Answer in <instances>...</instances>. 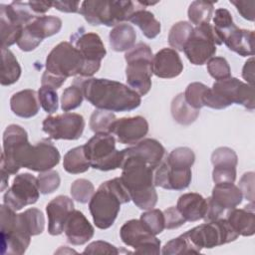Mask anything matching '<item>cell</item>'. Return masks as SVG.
<instances>
[{
	"mask_svg": "<svg viewBox=\"0 0 255 255\" xmlns=\"http://www.w3.org/2000/svg\"><path fill=\"white\" fill-rule=\"evenodd\" d=\"M84 98L99 110L109 112H130L140 106L141 97L128 86L108 79L79 77L74 80Z\"/></svg>",
	"mask_w": 255,
	"mask_h": 255,
	"instance_id": "6da1fadb",
	"label": "cell"
},
{
	"mask_svg": "<svg viewBox=\"0 0 255 255\" xmlns=\"http://www.w3.org/2000/svg\"><path fill=\"white\" fill-rule=\"evenodd\" d=\"M124 162L121 180L133 203L142 210L152 209L157 202L153 183L154 168L138 156L128 154L123 149Z\"/></svg>",
	"mask_w": 255,
	"mask_h": 255,
	"instance_id": "7a4b0ae2",
	"label": "cell"
},
{
	"mask_svg": "<svg viewBox=\"0 0 255 255\" xmlns=\"http://www.w3.org/2000/svg\"><path fill=\"white\" fill-rule=\"evenodd\" d=\"M130 196L120 177L103 182L89 201V209L95 225L110 228L118 217L121 205L129 202Z\"/></svg>",
	"mask_w": 255,
	"mask_h": 255,
	"instance_id": "3957f363",
	"label": "cell"
},
{
	"mask_svg": "<svg viewBox=\"0 0 255 255\" xmlns=\"http://www.w3.org/2000/svg\"><path fill=\"white\" fill-rule=\"evenodd\" d=\"M232 104L241 105L253 111L255 107L253 86L230 77L216 81L212 88H208L203 98V106L215 110L225 109Z\"/></svg>",
	"mask_w": 255,
	"mask_h": 255,
	"instance_id": "277c9868",
	"label": "cell"
},
{
	"mask_svg": "<svg viewBox=\"0 0 255 255\" xmlns=\"http://www.w3.org/2000/svg\"><path fill=\"white\" fill-rule=\"evenodd\" d=\"M135 5L136 3L129 0H88L82 2L79 13L92 26L115 27L128 20L129 16L139 9L135 8Z\"/></svg>",
	"mask_w": 255,
	"mask_h": 255,
	"instance_id": "5b68a950",
	"label": "cell"
},
{
	"mask_svg": "<svg viewBox=\"0 0 255 255\" xmlns=\"http://www.w3.org/2000/svg\"><path fill=\"white\" fill-rule=\"evenodd\" d=\"M152 51L145 43H137L126 52V78L128 86L140 97L145 96L151 88Z\"/></svg>",
	"mask_w": 255,
	"mask_h": 255,
	"instance_id": "8992f818",
	"label": "cell"
},
{
	"mask_svg": "<svg viewBox=\"0 0 255 255\" xmlns=\"http://www.w3.org/2000/svg\"><path fill=\"white\" fill-rule=\"evenodd\" d=\"M1 252L2 254H24L31 242V233L22 213L1 205Z\"/></svg>",
	"mask_w": 255,
	"mask_h": 255,
	"instance_id": "52a82bcc",
	"label": "cell"
},
{
	"mask_svg": "<svg viewBox=\"0 0 255 255\" xmlns=\"http://www.w3.org/2000/svg\"><path fill=\"white\" fill-rule=\"evenodd\" d=\"M84 151L91 167L102 171L121 168L124 162L123 150L116 148V138L110 132L95 133L84 144Z\"/></svg>",
	"mask_w": 255,
	"mask_h": 255,
	"instance_id": "ba28073f",
	"label": "cell"
},
{
	"mask_svg": "<svg viewBox=\"0 0 255 255\" xmlns=\"http://www.w3.org/2000/svg\"><path fill=\"white\" fill-rule=\"evenodd\" d=\"M184 235L198 253L203 248L211 249L232 242L239 236L226 218H219L195 226L186 231Z\"/></svg>",
	"mask_w": 255,
	"mask_h": 255,
	"instance_id": "9c48e42d",
	"label": "cell"
},
{
	"mask_svg": "<svg viewBox=\"0 0 255 255\" xmlns=\"http://www.w3.org/2000/svg\"><path fill=\"white\" fill-rule=\"evenodd\" d=\"M30 145L28 133L21 126H8L3 133L1 169H4L9 174H16L23 167Z\"/></svg>",
	"mask_w": 255,
	"mask_h": 255,
	"instance_id": "30bf717a",
	"label": "cell"
},
{
	"mask_svg": "<svg viewBox=\"0 0 255 255\" xmlns=\"http://www.w3.org/2000/svg\"><path fill=\"white\" fill-rule=\"evenodd\" d=\"M46 72L63 80L81 76L84 60L78 49L69 42H61L49 53L45 63Z\"/></svg>",
	"mask_w": 255,
	"mask_h": 255,
	"instance_id": "8fae6325",
	"label": "cell"
},
{
	"mask_svg": "<svg viewBox=\"0 0 255 255\" xmlns=\"http://www.w3.org/2000/svg\"><path fill=\"white\" fill-rule=\"evenodd\" d=\"M221 44L222 42L213 26L205 23L193 28L183 48V52L191 64L201 66L206 64L215 55L216 46Z\"/></svg>",
	"mask_w": 255,
	"mask_h": 255,
	"instance_id": "7c38bea8",
	"label": "cell"
},
{
	"mask_svg": "<svg viewBox=\"0 0 255 255\" xmlns=\"http://www.w3.org/2000/svg\"><path fill=\"white\" fill-rule=\"evenodd\" d=\"M122 241L138 254H159L160 241L140 219L127 221L120 230Z\"/></svg>",
	"mask_w": 255,
	"mask_h": 255,
	"instance_id": "4fadbf2b",
	"label": "cell"
},
{
	"mask_svg": "<svg viewBox=\"0 0 255 255\" xmlns=\"http://www.w3.org/2000/svg\"><path fill=\"white\" fill-rule=\"evenodd\" d=\"M86 123L82 115L64 113L49 116L42 123V129L52 139H79L84 131Z\"/></svg>",
	"mask_w": 255,
	"mask_h": 255,
	"instance_id": "5bb4252c",
	"label": "cell"
},
{
	"mask_svg": "<svg viewBox=\"0 0 255 255\" xmlns=\"http://www.w3.org/2000/svg\"><path fill=\"white\" fill-rule=\"evenodd\" d=\"M39 196L37 177L24 172L15 176L12 185L4 193L3 203L14 211H18L27 205L36 203Z\"/></svg>",
	"mask_w": 255,
	"mask_h": 255,
	"instance_id": "9a60e30c",
	"label": "cell"
},
{
	"mask_svg": "<svg viewBox=\"0 0 255 255\" xmlns=\"http://www.w3.org/2000/svg\"><path fill=\"white\" fill-rule=\"evenodd\" d=\"M62 20L56 16H38L31 23L26 25L17 41L20 50L30 52L35 50L41 42L60 32Z\"/></svg>",
	"mask_w": 255,
	"mask_h": 255,
	"instance_id": "2e32d148",
	"label": "cell"
},
{
	"mask_svg": "<svg viewBox=\"0 0 255 255\" xmlns=\"http://www.w3.org/2000/svg\"><path fill=\"white\" fill-rule=\"evenodd\" d=\"M75 47L84 60V67L80 77H92L100 70L102 60L107 54L101 37L93 32L82 33L75 39Z\"/></svg>",
	"mask_w": 255,
	"mask_h": 255,
	"instance_id": "e0dca14e",
	"label": "cell"
},
{
	"mask_svg": "<svg viewBox=\"0 0 255 255\" xmlns=\"http://www.w3.org/2000/svg\"><path fill=\"white\" fill-rule=\"evenodd\" d=\"M61 159L58 148L49 140L42 139L29 147L23 167L44 172L55 167Z\"/></svg>",
	"mask_w": 255,
	"mask_h": 255,
	"instance_id": "ac0fdd59",
	"label": "cell"
},
{
	"mask_svg": "<svg viewBox=\"0 0 255 255\" xmlns=\"http://www.w3.org/2000/svg\"><path fill=\"white\" fill-rule=\"evenodd\" d=\"M148 123L141 116L117 119L113 124L110 133L124 144H135L147 134Z\"/></svg>",
	"mask_w": 255,
	"mask_h": 255,
	"instance_id": "d6986e66",
	"label": "cell"
},
{
	"mask_svg": "<svg viewBox=\"0 0 255 255\" xmlns=\"http://www.w3.org/2000/svg\"><path fill=\"white\" fill-rule=\"evenodd\" d=\"M191 168H177L170 166L165 159L154 168L153 183L167 190H183L191 182Z\"/></svg>",
	"mask_w": 255,
	"mask_h": 255,
	"instance_id": "ffe728a7",
	"label": "cell"
},
{
	"mask_svg": "<svg viewBox=\"0 0 255 255\" xmlns=\"http://www.w3.org/2000/svg\"><path fill=\"white\" fill-rule=\"evenodd\" d=\"M211 162L213 164L212 179L215 184L234 183L238 157L232 148L227 146L216 148L211 154Z\"/></svg>",
	"mask_w": 255,
	"mask_h": 255,
	"instance_id": "44dd1931",
	"label": "cell"
},
{
	"mask_svg": "<svg viewBox=\"0 0 255 255\" xmlns=\"http://www.w3.org/2000/svg\"><path fill=\"white\" fill-rule=\"evenodd\" d=\"M74 207L73 200L66 195H58L47 204L48 232L51 235L56 236L64 232L65 222Z\"/></svg>",
	"mask_w": 255,
	"mask_h": 255,
	"instance_id": "7402d4cb",
	"label": "cell"
},
{
	"mask_svg": "<svg viewBox=\"0 0 255 255\" xmlns=\"http://www.w3.org/2000/svg\"><path fill=\"white\" fill-rule=\"evenodd\" d=\"M64 232L72 245H84L93 238L95 229L83 212L74 209L65 222Z\"/></svg>",
	"mask_w": 255,
	"mask_h": 255,
	"instance_id": "603a6c76",
	"label": "cell"
},
{
	"mask_svg": "<svg viewBox=\"0 0 255 255\" xmlns=\"http://www.w3.org/2000/svg\"><path fill=\"white\" fill-rule=\"evenodd\" d=\"M182 61L178 53L171 48L159 50L152 58V74L161 79H172L181 74Z\"/></svg>",
	"mask_w": 255,
	"mask_h": 255,
	"instance_id": "cb8c5ba5",
	"label": "cell"
},
{
	"mask_svg": "<svg viewBox=\"0 0 255 255\" xmlns=\"http://www.w3.org/2000/svg\"><path fill=\"white\" fill-rule=\"evenodd\" d=\"M126 153L138 156L150 166L155 168L164 159L165 148L156 139L143 138L133 146L124 149Z\"/></svg>",
	"mask_w": 255,
	"mask_h": 255,
	"instance_id": "d4e9b609",
	"label": "cell"
},
{
	"mask_svg": "<svg viewBox=\"0 0 255 255\" xmlns=\"http://www.w3.org/2000/svg\"><path fill=\"white\" fill-rule=\"evenodd\" d=\"M226 219L238 235L252 236L255 233L254 202H250L244 208L228 209Z\"/></svg>",
	"mask_w": 255,
	"mask_h": 255,
	"instance_id": "484cf974",
	"label": "cell"
},
{
	"mask_svg": "<svg viewBox=\"0 0 255 255\" xmlns=\"http://www.w3.org/2000/svg\"><path fill=\"white\" fill-rule=\"evenodd\" d=\"M40 106L38 92L31 89L17 92L10 99V108L13 114L24 119L36 116Z\"/></svg>",
	"mask_w": 255,
	"mask_h": 255,
	"instance_id": "4316f807",
	"label": "cell"
},
{
	"mask_svg": "<svg viewBox=\"0 0 255 255\" xmlns=\"http://www.w3.org/2000/svg\"><path fill=\"white\" fill-rule=\"evenodd\" d=\"M176 208L186 222H195L203 219L207 208V200L199 193H184L179 196Z\"/></svg>",
	"mask_w": 255,
	"mask_h": 255,
	"instance_id": "83f0119b",
	"label": "cell"
},
{
	"mask_svg": "<svg viewBox=\"0 0 255 255\" xmlns=\"http://www.w3.org/2000/svg\"><path fill=\"white\" fill-rule=\"evenodd\" d=\"M209 198L216 206L224 211L238 206L242 202L243 196L238 186L234 183H218L214 185Z\"/></svg>",
	"mask_w": 255,
	"mask_h": 255,
	"instance_id": "f1b7e54d",
	"label": "cell"
},
{
	"mask_svg": "<svg viewBox=\"0 0 255 255\" xmlns=\"http://www.w3.org/2000/svg\"><path fill=\"white\" fill-rule=\"evenodd\" d=\"M226 47L242 57L254 55V31L236 27L223 40Z\"/></svg>",
	"mask_w": 255,
	"mask_h": 255,
	"instance_id": "f546056e",
	"label": "cell"
},
{
	"mask_svg": "<svg viewBox=\"0 0 255 255\" xmlns=\"http://www.w3.org/2000/svg\"><path fill=\"white\" fill-rule=\"evenodd\" d=\"M135 40L136 33L133 27L127 23L115 26L109 35L110 46L116 52H128L134 46Z\"/></svg>",
	"mask_w": 255,
	"mask_h": 255,
	"instance_id": "4dcf8cb0",
	"label": "cell"
},
{
	"mask_svg": "<svg viewBox=\"0 0 255 255\" xmlns=\"http://www.w3.org/2000/svg\"><path fill=\"white\" fill-rule=\"evenodd\" d=\"M128 21L136 25L141 30L142 34L148 39H154L161 30L160 22L155 19L151 12L144 8H139L134 11Z\"/></svg>",
	"mask_w": 255,
	"mask_h": 255,
	"instance_id": "1f68e13d",
	"label": "cell"
},
{
	"mask_svg": "<svg viewBox=\"0 0 255 255\" xmlns=\"http://www.w3.org/2000/svg\"><path fill=\"white\" fill-rule=\"evenodd\" d=\"M170 112L173 120L181 126H189L193 124L199 116V110L192 108L185 101L183 93H180L173 98Z\"/></svg>",
	"mask_w": 255,
	"mask_h": 255,
	"instance_id": "d6a6232c",
	"label": "cell"
},
{
	"mask_svg": "<svg viewBox=\"0 0 255 255\" xmlns=\"http://www.w3.org/2000/svg\"><path fill=\"white\" fill-rule=\"evenodd\" d=\"M24 26L15 22L4 10L0 9V32L1 46L8 48L19 40Z\"/></svg>",
	"mask_w": 255,
	"mask_h": 255,
	"instance_id": "836d02e7",
	"label": "cell"
},
{
	"mask_svg": "<svg viewBox=\"0 0 255 255\" xmlns=\"http://www.w3.org/2000/svg\"><path fill=\"white\" fill-rule=\"evenodd\" d=\"M2 54V69H1V85L10 86L15 84L21 76V67L14 56L8 49H1Z\"/></svg>",
	"mask_w": 255,
	"mask_h": 255,
	"instance_id": "e575fe53",
	"label": "cell"
},
{
	"mask_svg": "<svg viewBox=\"0 0 255 255\" xmlns=\"http://www.w3.org/2000/svg\"><path fill=\"white\" fill-rule=\"evenodd\" d=\"M63 167L71 174L86 172L91 167L90 162L85 155L84 145L74 147L66 152L63 159Z\"/></svg>",
	"mask_w": 255,
	"mask_h": 255,
	"instance_id": "d590c367",
	"label": "cell"
},
{
	"mask_svg": "<svg viewBox=\"0 0 255 255\" xmlns=\"http://www.w3.org/2000/svg\"><path fill=\"white\" fill-rule=\"evenodd\" d=\"M193 27L189 22L179 21L172 25L168 34V44L175 51H183V48L189 39Z\"/></svg>",
	"mask_w": 255,
	"mask_h": 255,
	"instance_id": "8d00e7d4",
	"label": "cell"
},
{
	"mask_svg": "<svg viewBox=\"0 0 255 255\" xmlns=\"http://www.w3.org/2000/svg\"><path fill=\"white\" fill-rule=\"evenodd\" d=\"M214 3L207 1H193L188 8L187 16L190 23L198 26L209 23L213 15Z\"/></svg>",
	"mask_w": 255,
	"mask_h": 255,
	"instance_id": "74e56055",
	"label": "cell"
},
{
	"mask_svg": "<svg viewBox=\"0 0 255 255\" xmlns=\"http://www.w3.org/2000/svg\"><path fill=\"white\" fill-rule=\"evenodd\" d=\"M164 159L172 167L191 168L195 161V154L191 148L180 146L171 150Z\"/></svg>",
	"mask_w": 255,
	"mask_h": 255,
	"instance_id": "f35d334b",
	"label": "cell"
},
{
	"mask_svg": "<svg viewBox=\"0 0 255 255\" xmlns=\"http://www.w3.org/2000/svg\"><path fill=\"white\" fill-rule=\"evenodd\" d=\"M213 23L212 26L222 43L225 37L237 27L233 22L230 12L225 8H218L215 10Z\"/></svg>",
	"mask_w": 255,
	"mask_h": 255,
	"instance_id": "ab89813d",
	"label": "cell"
},
{
	"mask_svg": "<svg viewBox=\"0 0 255 255\" xmlns=\"http://www.w3.org/2000/svg\"><path fill=\"white\" fill-rule=\"evenodd\" d=\"M117 120L114 113L104 110H96L90 118V128L95 132H110L111 128Z\"/></svg>",
	"mask_w": 255,
	"mask_h": 255,
	"instance_id": "60d3db41",
	"label": "cell"
},
{
	"mask_svg": "<svg viewBox=\"0 0 255 255\" xmlns=\"http://www.w3.org/2000/svg\"><path fill=\"white\" fill-rule=\"evenodd\" d=\"M84 95L80 85L74 81L72 86L66 88L61 97V109L64 112H69L77 109L83 103Z\"/></svg>",
	"mask_w": 255,
	"mask_h": 255,
	"instance_id": "b9f144b4",
	"label": "cell"
},
{
	"mask_svg": "<svg viewBox=\"0 0 255 255\" xmlns=\"http://www.w3.org/2000/svg\"><path fill=\"white\" fill-rule=\"evenodd\" d=\"M160 253L164 255H174V254L176 255V254H188V253L197 254L198 252L190 244V242L188 241V239L183 233L178 237L165 243Z\"/></svg>",
	"mask_w": 255,
	"mask_h": 255,
	"instance_id": "7bdbcfd3",
	"label": "cell"
},
{
	"mask_svg": "<svg viewBox=\"0 0 255 255\" xmlns=\"http://www.w3.org/2000/svg\"><path fill=\"white\" fill-rule=\"evenodd\" d=\"M70 192L76 201L80 203H87L94 195L95 187L90 180L79 178L72 183Z\"/></svg>",
	"mask_w": 255,
	"mask_h": 255,
	"instance_id": "ee69618b",
	"label": "cell"
},
{
	"mask_svg": "<svg viewBox=\"0 0 255 255\" xmlns=\"http://www.w3.org/2000/svg\"><path fill=\"white\" fill-rule=\"evenodd\" d=\"M208 87L202 83L194 82L189 84L186 87L185 92L183 93L185 101L194 109L200 110L203 106V98L207 92Z\"/></svg>",
	"mask_w": 255,
	"mask_h": 255,
	"instance_id": "f6af8a7d",
	"label": "cell"
},
{
	"mask_svg": "<svg viewBox=\"0 0 255 255\" xmlns=\"http://www.w3.org/2000/svg\"><path fill=\"white\" fill-rule=\"evenodd\" d=\"M141 222L151 231L154 235H157L163 231L164 227V215L163 211L159 209H149L140 215Z\"/></svg>",
	"mask_w": 255,
	"mask_h": 255,
	"instance_id": "bcb514c9",
	"label": "cell"
},
{
	"mask_svg": "<svg viewBox=\"0 0 255 255\" xmlns=\"http://www.w3.org/2000/svg\"><path fill=\"white\" fill-rule=\"evenodd\" d=\"M22 214L32 236L39 235L44 231L45 217L41 210L38 208H29L22 212Z\"/></svg>",
	"mask_w": 255,
	"mask_h": 255,
	"instance_id": "7dc6e473",
	"label": "cell"
},
{
	"mask_svg": "<svg viewBox=\"0 0 255 255\" xmlns=\"http://www.w3.org/2000/svg\"><path fill=\"white\" fill-rule=\"evenodd\" d=\"M37 183L42 194H50L53 193L61 183V178L59 172L57 170H48L44 172H40L37 177Z\"/></svg>",
	"mask_w": 255,
	"mask_h": 255,
	"instance_id": "c3c4849f",
	"label": "cell"
},
{
	"mask_svg": "<svg viewBox=\"0 0 255 255\" xmlns=\"http://www.w3.org/2000/svg\"><path fill=\"white\" fill-rule=\"evenodd\" d=\"M207 71L216 81L225 80L231 77L230 66L223 57H212L207 62Z\"/></svg>",
	"mask_w": 255,
	"mask_h": 255,
	"instance_id": "681fc988",
	"label": "cell"
},
{
	"mask_svg": "<svg viewBox=\"0 0 255 255\" xmlns=\"http://www.w3.org/2000/svg\"><path fill=\"white\" fill-rule=\"evenodd\" d=\"M38 98L41 107L47 114H54L58 110V94L56 89L41 85L38 91Z\"/></svg>",
	"mask_w": 255,
	"mask_h": 255,
	"instance_id": "f907efd6",
	"label": "cell"
},
{
	"mask_svg": "<svg viewBox=\"0 0 255 255\" xmlns=\"http://www.w3.org/2000/svg\"><path fill=\"white\" fill-rule=\"evenodd\" d=\"M164 215V227L166 229H175L182 226L186 220L178 211L176 206H170L163 211Z\"/></svg>",
	"mask_w": 255,
	"mask_h": 255,
	"instance_id": "816d5d0a",
	"label": "cell"
},
{
	"mask_svg": "<svg viewBox=\"0 0 255 255\" xmlns=\"http://www.w3.org/2000/svg\"><path fill=\"white\" fill-rule=\"evenodd\" d=\"M84 254H119L120 250L113 244L106 241H94L90 243L85 250Z\"/></svg>",
	"mask_w": 255,
	"mask_h": 255,
	"instance_id": "f5cc1de1",
	"label": "cell"
},
{
	"mask_svg": "<svg viewBox=\"0 0 255 255\" xmlns=\"http://www.w3.org/2000/svg\"><path fill=\"white\" fill-rule=\"evenodd\" d=\"M242 196L250 202H254V172H245L239 181V186Z\"/></svg>",
	"mask_w": 255,
	"mask_h": 255,
	"instance_id": "db71d44e",
	"label": "cell"
},
{
	"mask_svg": "<svg viewBox=\"0 0 255 255\" xmlns=\"http://www.w3.org/2000/svg\"><path fill=\"white\" fill-rule=\"evenodd\" d=\"M230 3L235 6L239 14L248 21H254L255 14V1L249 0V1H241V0H230Z\"/></svg>",
	"mask_w": 255,
	"mask_h": 255,
	"instance_id": "11a10c76",
	"label": "cell"
},
{
	"mask_svg": "<svg viewBox=\"0 0 255 255\" xmlns=\"http://www.w3.org/2000/svg\"><path fill=\"white\" fill-rule=\"evenodd\" d=\"M80 2L72 1H56L53 2V7L65 13H78L80 11Z\"/></svg>",
	"mask_w": 255,
	"mask_h": 255,
	"instance_id": "9f6ffc18",
	"label": "cell"
},
{
	"mask_svg": "<svg viewBox=\"0 0 255 255\" xmlns=\"http://www.w3.org/2000/svg\"><path fill=\"white\" fill-rule=\"evenodd\" d=\"M242 78L247 82L248 85L253 86L254 83V58L248 59L242 69Z\"/></svg>",
	"mask_w": 255,
	"mask_h": 255,
	"instance_id": "6f0895ef",
	"label": "cell"
},
{
	"mask_svg": "<svg viewBox=\"0 0 255 255\" xmlns=\"http://www.w3.org/2000/svg\"><path fill=\"white\" fill-rule=\"evenodd\" d=\"M31 10L36 15L45 14L53 7V2H44V1H29L28 2Z\"/></svg>",
	"mask_w": 255,
	"mask_h": 255,
	"instance_id": "680465c9",
	"label": "cell"
}]
</instances>
